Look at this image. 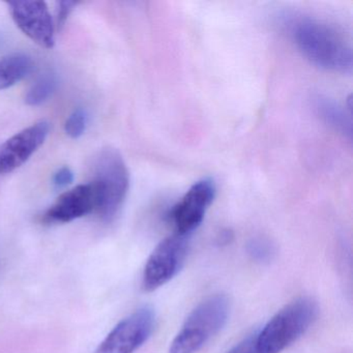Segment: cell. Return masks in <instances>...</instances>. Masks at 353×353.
Instances as JSON below:
<instances>
[{
	"label": "cell",
	"mask_w": 353,
	"mask_h": 353,
	"mask_svg": "<svg viewBox=\"0 0 353 353\" xmlns=\"http://www.w3.org/2000/svg\"><path fill=\"white\" fill-rule=\"evenodd\" d=\"M283 26L299 52L314 65L334 73H352V45L336 26L305 14L285 16Z\"/></svg>",
	"instance_id": "cell-1"
},
{
	"label": "cell",
	"mask_w": 353,
	"mask_h": 353,
	"mask_svg": "<svg viewBox=\"0 0 353 353\" xmlns=\"http://www.w3.org/2000/svg\"><path fill=\"white\" fill-rule=\"evenodd\" d=\"M318 303L299 297L285 305L257 332L258 353H281L307 332L318 316Z\"/></svg>",
	"instance_id": "cell-2"
},
{
	"label": "cell",
	"mask_w": 353,
	"mask_h": 353,
	"mask_svg": "<svg viewBox=\"0 0 353 353\" xmlns=\"http://www.w3.org/2000/svg\"><path fill=\"white\" fill-rule=\"evenodd\" d=\"M230 299L223 293L204 299L190 313L168 353H197L226 324Z\"/></svg>",
	"instance_id": "cell-3"
},
{
	"label": "cell",
	"mask_w": 353,
	"mask_h": 353,
	"mask_svg": "<svg viewBox=\"0 0 353 353\" xmlns=\"http://www.w3.org/2000/svg\"><path fill=\"white\" fill-rule=\"evenodd\" d=\"M94 181L101 190V220L112 222L121 212L130 188V174L121 154L114 148L101 150L94 160Z\"/></svg>",
	"instance_id": "cell-4"
},
{
	"label": "cell",
	"mask_w": 353,
	"mask_h": 353,
	"mask_svg": "<svg viewBox=\"0 0 353 353\" xmlns=\"http://www.w3.org/2000/svg\"><path fill=\"white\" fill-rule=\"evenodd\" d=\"M189 250V236L174 234L161 241L150 254L144 266L142 287L152 292L170 282L185 263Z\"/></svg>",
	"instance_id": "cell-5"
},
{
	"label": "cell",
	"mask_w": 353,
	"mask_h": 353,
	"mask_svg": "<svg viewBox=\"0 0 353 353\" xmlns=\"http://www.w3.org/2000/svg\"><path fill=\"white\" fill-rule=\"evenodd\" d=\"M156 324V314L150 307H140L121 320L94 353H134L146 341Z\"/></svg>",
	"instance_id": "cell-6"
},
{
	"label": "cell",
	"mask_w": 353,
	"mask_h": 353,
	"mask_svg": "<svg viewBox=\"0 0 353 353\" xmlns=\"http://www.w3.org/2000/svg\"><path fill=\"white\" fill-rule=\"evenodd\" d=\"M216 193V183L212 179L196 181L171 210L169 216L174 225L175 232L190 236L201 225Z\"/></svg>",
	"instance_id": "cell-7"
},
{
	"label": "cell",
	"mask_w": 353,
	"mask_h": 353,
	"mask_svg": "<svg viewBox=\"0 0 353 353\" xmlns=\"http://www.w3.org/2000/svg\"><path fill=\"white\" fill-rule=\"evenodd\" d=\"M101 190L96 181L79 185L61 194L42 216L46 224H63L96 212L101 206Z\"/></svg>",
	"instance_id": "cell-8"
},
{
	"label": "cell",
	"mask_w": 353,
	"mask_h": 353,
	"mask_svg": "<svg viewBox=\"0 0 353 353\" xmlns=\"http://www.w3.org/2000/svg\"><path fill=\"white\" fill-rule=\"evenodd\" d=\"M10 13L16 26L32 42L43 48H53L55 26L44 1H12Z\"/></svg>",
	"instance_id": "cell-9"
},
{
	"label": "cell",
	"mask_w": 353,
	"mask_h": 353,
	"mask_svg": "<svg viewBox=\"0 0 353 353\" xmlns=\"http://www.w3.org/2000/svg\"><path fill=\"white\" fill-rule=\"evenodd\" d=\"M50 131L45 121L22 130L0 145V174H8L21 167L43 145Z\"/></svg>",
	"instance_id": "cell-10"
},
{
	"label": "cell",
	"mask_w": 353,
	"mask_h": 353,
	"mask_svg": "<svg viewBox=\"0 0 353 353\" xmlns=\"http://www.w3.org/2000/svg\"><path fill=\"white\" fill-rule=\"evenodd\" d=\"M315 108L324 123L342 134L344 137L351 140V136H352L351 114L350 112H347L344 107L325 97H318L315 99Z\"/></svg>",
	"instance_id": "cell-11"
},
{
	"label": "cell",
	"mask_w": 353,
	"mask_h": 353,
	"mask_svg": "<svg viewBox=\"0 0 353 353\" xmlns=\"http://www.w3.org/2000/svg\"><path fill=\"white\" fill-rule=\"evenodd\" d=\"M32 57L14 53L0 59V90H8L21 81L32 72Z\"/></svg>",
	"instance_id": "cell-12"
},
{
	"label": "cell",
	"mask_w": 353,
	"mask_h": 353,
	"mask_svg": "<svg viewBox=\"0 0 353 353\" xmlns=\"http://www.w3.org/2000/svg\"><path fill=\"white\" fill-rule=\"evenodd\" d=\"M57 88V79L51 74L42 76L30 88L26 97V104L30 106H39L46 102Z\"/></svg>",
	"instance_id": "cell-13"
},
{
	"label": "cell",
	"mask_w": 353,
	"mask_h": 353,
	"mask_svg": "<svg viewBox=\"0 0 353 353\" xmlns=\"http://www.w3.org/2000/svg\"><path fill=\"white\" fill-rule=\"evenodd\" d=\"M247 252L254 261L258 263H266L272 259L274 249V245L268 239L256 237L248 243Z\"/></svg>",
	"instance_id": "cell-14"
},
{
	"label": "cell",
	"mask_w": 353,
	"mask_h": 353,
	"mask_svg": "<svg viewBox=\"0 0 353 353\" xmlns=\"http://www.w3.org/2000/svg\"><path fill=\"white\" fill-rule=\"evenodd\" d=\"M86 123H88V117L85 111L81 108L76 109L65 121V133L73 139H78L85 132Z\"/></svg>",
	"instance_id": "cell-15"
},
{
	"label": "cell",
	"mask_w": 353,
	"mask_h": 353,
	"mask_svg": "<svg viewBox=\"0 0 353 353\" xmlns=\"http://www.w3.org/2000/svg\"><path fill=\"white\" fill-rule=\"evenodd\" d=\"M257 332L249 334L247 338L235 345L226 353H258L257 350Z\"/></svg>",
	"instance_id": "cell-16"
},
{
	"label": "cell",
	"mask_w": 353,
	"mask_h": 353,
	"mask_svg": "<svg viewBox=\"0 0 353 353\" xmlns=\"http://www.w3.org/2000/svg\"><path fill=\"white\" fill-rule=\"evenodd\" d=\"M75 7H77V3H72V1H59V3H57V26L59 30H61L65 26L68 18L71 15Z\"/></svg>",
	"instance_id": "cell-17"
},
{
	"label": "cell",
	"mask_w": 353,
	"mask_h": 353,
	"mask_svg": "<svg viewBox=\"0 0 353 353\" xmlns=\"http://www.w3.org/2000/svg\"><path fill=\"white\" fill-rule=\"evenodd\" d=\"M74 181V173L69 167L59 169L53 175V185L59 189L68 187Z\"/></svg>",
	"instance_id": "cell-18"
},
{
	"label": "cell",
	"mask_w": 353,
	"mask_h": 353,
	"mask_svg": "<svg viewBox=\"0 0 353 353\" xmlns=\"http://www.w3.org/2000/svg\"><path fill=\"white\" fill-rule=\"evenodd\" d=\"M231 239H232V234L229 231H223L220 236H219V243L222 245H226L230 243Z\"/></svg>",
	"instance_id": "cell-19"
}]
</instances>
